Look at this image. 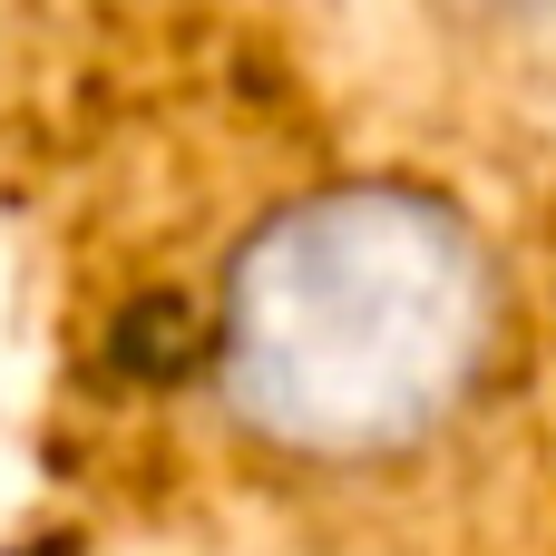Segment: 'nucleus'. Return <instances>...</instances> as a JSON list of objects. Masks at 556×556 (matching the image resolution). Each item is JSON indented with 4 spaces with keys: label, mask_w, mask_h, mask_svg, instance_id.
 Listing matches in <instances>:
<instances>
[{
    "label": "nucleus",
    "mask_w": 556,
    "mask_h": 556,
    "mask_svg": "<svg viewBox=\"0 0 556 556\" xmlns=\"http://www.w3.org/2000/svg\"><path fill=\"white\" fill-rule=\"evenodd\" d=\"M518 332L498 235L430 176L274 195L215 264L205 391L283 479H401L498 391Z\"/></svg>",
    "instance_id": "f257e3e1"
},
{
    "label": "nucleus",
    "mask_w": 556,
    "mask_h": 556,
    "mask_svg": "<svg viewBox=\"0 0 556 556\" xmlns=\"http://www.w3.org/2000/svg\"><path fill=\"white\" fill-rule=\"evenodd\" d=\"M469 29H498V39H538V29H556V0H450Z\"/></svg>",
    "instance_id": "f03ea898"
}]
</instances>
